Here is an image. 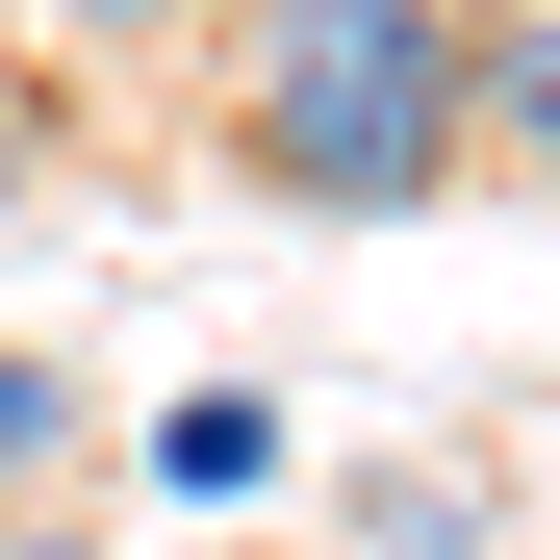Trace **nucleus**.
Returning a JSON list of instances; mask_svg holds the SVG:
<instances>
[{"instance_id": "3", "label": "nucleus", "mask_w": 560, "mask_h": 560, "mask_svg": "<svg viewBox=\"0 0 560 560\" xmlns=\"http://www.w3.org/2000/svg\"><path fill=\"white\" fill-rule=\"evenodd\" d=\"M0 26H77V51H153V26H205V0H0Z\"/></svg>"}, {"instance_id": "4", "label": "nucleus", "mask_w": 560, "mask_h": 560, "mask_svg": "<svg viewBox=\"0 0 560 560\" xmlns=\"http://www.w3.org/2000/svg\"><path fill=\"white\" fill-rule=\"evenodd\" d=\"M51 433H77V408H51V357H0V485H51Z\"/></svg>"}, {"instance_id": "1", "label": "nucleus", "mask_w": 560, "mask_h": 560, "mask_svg": "<svg viewBox=\"0 0 560 560\" xmlns=\"http://www.w3.org/2000/svg\"><path fill=\"white\" fill-rule=\"evenodd\" d=\"M458 153H485V128H458V0H255V26H230V178H255V205L408 230Z\"/></svg>"}, {"instance_id": "6", "label": "nucleus", "mask_w": 560, "mask_h": 560, "mask_svg": "<svg viewBox=\"0 0 560 560\" xmlns=\"http://www.w3.org/2000/svg\"><path fill=\"white\" fill-rule=\"evenodd\" d=\"M0 178H26V128H0Z\"/></svg>"}, {"instance_id": "5", "label": "nucleus", "mask_w": 560, "mask_h": 560, "mask_svg": "<svg viewBox=\"0 0 560 560\" xmlns=\"http://www.w3.org/2000/svg\"><path fill=\"white\" fill-rule=\"evenodd\" d=\"M0 560H103V535H77V510H0Z\"/></svg>"}, {"instance_id": "2", "label": "nucleus", "mask_w": 560, "mask_h": 560, "mask_svg": "<svg viewBox=\"0 0 560 560\" xmlns=\"http://www.w3.org/2000/svg\"><path fill=\"white\" fill-rule=\"evenodd\" d=\"M458 128L510 178H560V0H458Z\"/></svg>"}]
</instances>
